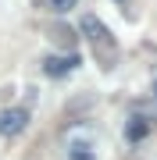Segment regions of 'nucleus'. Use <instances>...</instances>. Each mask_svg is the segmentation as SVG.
Wrapping results in <instances>:
<instances>
[{"mask_svg": "<svg viewBox=\"0 0 157 160\" xmlns=\"http://www.w3.org/2000/svg\"><path fill=\"white\" fill-rule=\"evenodd\" d=\"M64 149H68V160H97V142L89 128H71L64 135Z\"/></svg>", "mask_w": 157, "mask_h": 160, "instance_id": "obj_2", "label": "nucleus"}, {"mask_svg": "<svg viewBox=\"0 0 157 160\" xmlns=\"http://www.w3.org/2000/svg\"><path fill=\"white\" fill-rule=\"evenodd\" d=\"M79 64H82L79 53H68V57H57V53H54V57L43 61V75H47V78H64V75L75 71Z\"/></svg>", "mask_w": 157, "mask_h": 160, "instance_id": "obj_5", "label": "nucleus"}, {"mask_svg": "<svg viewBox=\"0 0 157 160\" xmlns=\"http://www.w3.org/2000/svg\"><path fill=\"white\" fill-rule=\"evenodd\" d=\"M47 4H50L54 14H68V11H75V7H79V0H47Z\"/></svg>", "mask_w": 157, "mask_h": 160, "instance_id": "obj_6", "label": "nucleus"}, {"mask_svg": "<svg viewBox=\"0 0 157 160\" xmlns=\"http://www.w3.org/2000/svg\"><path fill=\"white\" fill-rule=\"evenodd\" d=\"M154 100H157V78H154Z\"/></svg>", "mask_w": 157, "mask_h": 160, "instance_id": "obj_7", "label": "nucleus"}, {"mask_svg": "<svg viewBox=\"0 0 157 160\" xmlns=\"http://www.w3.org/2000/svg\"><path fill=\"white\" fill-rule=\"evenodd\" d=\"M150 128H154V118L150 114H132L125 121V142L128 146H139L146 135H150Z\"/></svg>", "mask_w": 157, "mask_h": 160, "instance_id": "obj_4", "label": "nucleus"}, {"mask_svg": "<svg viewBox=\"0 0 157 160\" xmlns=\"http://www.w3.org/2000/svg\"><path fill=\"white\" fill-rule=\"evenodd\" d=\"M79 32L86 36V43H89V46H93L97 61L104 64V68H114V61H118V43H114V36H111V29H107V25L100 22L97 14H82Z\"/></svg>", "mask_w": 157, "mask_h": 160, "instance_id": "obj_1", "label": "nucleus"}, {"mask_svg": "<svg viewBox=\"0 0 157 160\" xmlns=\"http://www.w3.org/2000/svg\"><path fill=\"white\" fill-rule=\"evenodd\" d=\"M118 4H125V0H118Z\"/></svg>", "mask_w": 157, "mask_h": 160, "instance_id": "obj_8", "label": "nucleus"}, {"mask_svg": "<svg viewBox=\"0 0 157 160\" xmlns=\"http://www.w3.org/2000/svg\"><path fill=\"white\" fill-rule=\"evenodd\" d=\"M25 125H29V110H25V107H7V110H0V135H4V139L22 135Z\"/></svg>", "mask_w": 157, "mask_h": 160, "instance_id": "obj_3", "label": "nucleus"}]
</instances>
